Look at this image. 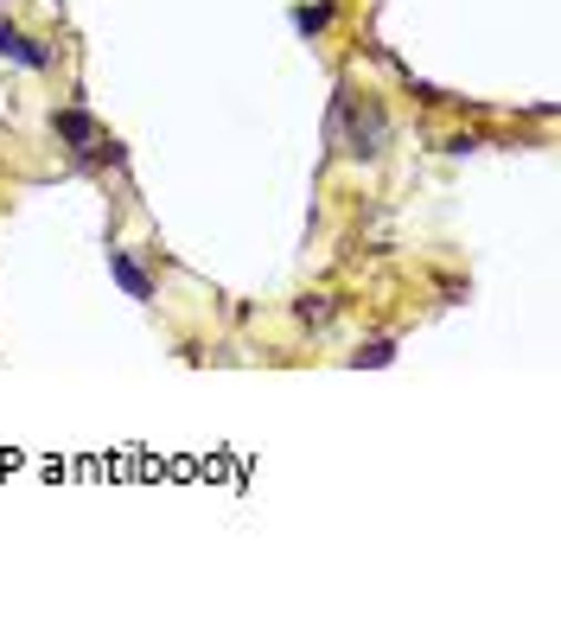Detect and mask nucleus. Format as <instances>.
<instances>
[{"instance_id": "f257e3e1", "label": "nucleus", "mask_w": 561, "mask_h": 625, "mask_svg": "<svg viewBox=\"0 0 561 625\" xmlns=\"http://www.w3.org/2000/svg\"><path fill=\"white\" fill-rule=\"evenodd\" d=\"M338 122L351 129V154H377L382 147V134H389V122H382L377 109H357V96H338Z\"/></svg>"}, {"instance_id": "f03ea898", "label": "nucleus", "mask_w": 561, "mask_h": 625, "mask_svg": "<svg viewBox=\"0 0 561 625\" xmlns=\"http://www.w3.org/2000/svg\"><path fill=\"white\" fill-rule=\"evenodd\" d=\"M0 58H13L26 71H51V64H58V52H45L32 32H13V27H0Z\"/></svg>"}, {"instance_id": "7ed1b4c3", "label": "nucleus", "mask_w": 561, "mask_h": 625, "mask_svg": "<svg viewBox=\"0 0 561 625\" xmlns=\"http://www.w3.org/2000/svg\"><path fill=\"white\" fill-rule=\"evenodd\" d=\"M51 129H58V141H71L76 154H83V147H102L96 115H83V109H51Z\"/></svg>"}, {"instance_id": "20e7f679", "label": "nucleus", "mask_w": 561, "mask_h": 625, "mask_svg": "<svg viewBox=\"0 0 561 625\" xmlns=\"http://www.w3.org/2000/svg\"><path fill=\"white\" fill-rule=\"evenodd\" d=\"M109 275L122 281L128 300H153V281H147V275H141V268H134V262L122 256V249H109Z\"/></svg>"}, {"instance_id": "39448f33", "label": "nucleus", "mask_w": 561, "mask_h": 625, "mask_svg": "<svg viewBox=\"0 0 561 625\" xmlns=\"http://www.w3.org/2000/svg\"><path fill=\"white\" fill-rule=\"evenodd\" d=\"M326 20H332V0H319V7H300V13H294V27H300L306 39H313V32H326Z\"/></svg>"}, {"instance_id": "423d86ee", "label": "nucleus", "mask_w": 561, "mask_h": 625, "mask_svg": "<svg viewBox=\"0 0 561 625\" xmlns=\"http://www.w3.org/2000/svg\"><path fill=\"white\" fill-rule=\"evenodd\" d=\"M389 358H396V339H370L364 351H357V365H370V370H377V365H389Z\"/></svg>"}]
</instances>
